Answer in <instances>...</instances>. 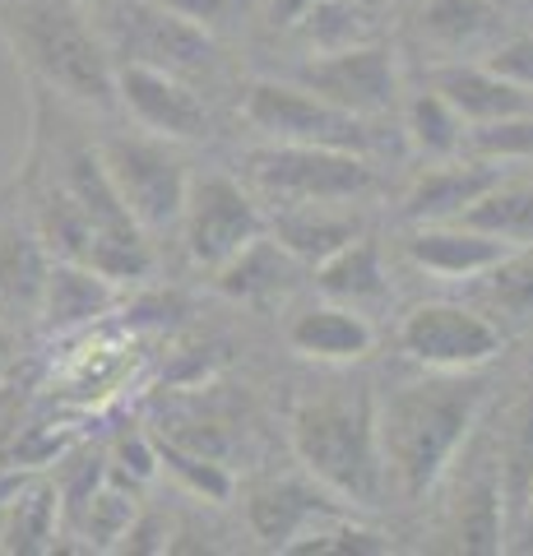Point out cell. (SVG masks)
Listing matches in <instances>:
<instances>
[{"mask_svg": "<svg viewBox=\"0 0 533 556\" xmlns=\"http://www.w3.org/2000/svg\"><path fill=\"white\" fill-rule=\"evenodd\" d=\"M487 404V386L473 380V371H436L427 380L376 399V437H381L385 482L418 501L445 478L459 445L469 441L478 413Z\"/></svg>", "mask_w": 533, "mask_h": 556, "instance_id": "cell-1", "label": "cell"}, {"mask_svg": "<svg viewBox=\"0 0 533 556\" xmlns=\"http://www.w3.org/2000/svg\"><path fill=\"white\" fill-rule=\"evenodd\" d=\"M288 441L302 473L325 492L371 510L385 496V459L376 437V390L371 386H325L288 413Z\"/></svg>", "mask_w": 533, "mask_h": 556, "instance_id": "cell-2", "label": "cell"}, {"mask_svg": "<svg viewBox=\"0 0 533 556\" xmlns=\"http://www.w3.org/2000/svg\"><path fill=\"white\" fill-rule=\"evenodd\" d=\"M0 33L28 75H38L47 89L93 108L116 102V61L107 42L84 24L75 0H5Z\"/></svg>", "mask_w": 533, "mask_h": 556, "instance_id": "cell-3", "label": "cell"}, {"mask_svg": "<svg viewBox=\"0 0 533 556\" xmlns=\"http://www.w3.org/2000/svg\"><path fill=\"white\" fill-rule=\"evenodd\" d=\"M98 159L107 181L116 186V195L130 208V218L140 223L144 232H163L177 228L181 218V200H186V181H191V167L177 153V139L163 135H112L102 139Z\"/></svg>", "mask_w": 533, "mask_h": 556, "instance_id": "cell-4", "label": "cell"}, {"mask_svg": "<svg viewBox=\"0 0 533 556\" xmlns=\"http://www.w3.org/2000/svg\"><path fill=\"white\" fill-rule=\"evenodd\" d=\"M251 181L279 204H306V200H357L371 190V163L348 149L325 144H283L269 139L265 149H251L246 159Z\"/></svg>", "mask_w": 533, "mask_h": 556, "instance_id": "cell-5", "label": "cell"}, {"mask_svg": "<svg viewBox=\"0 0 533 556\" xmlns=\"http://www.w3.org/2000/svg\"><path fill=\"white\" fill-rule=\"evenodd\" d=\"M242 112L261 135L283 139V144H325V149H348V153H363L371 144V130L363 116L330 108L325 98L306 93L302 84L255 79L242 98Z\"/></svg>", "mask_w": 533, "mask_h": 556, "instance_id": "cell-6", "label": "cell"}, {"mask_svg": "<svg viewBox=\"0 0 533 556\" xmlns=\"http://www.w3.org/2000/svg\"><path fill=\"white\" fill-rule=\"evenodd\" d=\"M181 241L186 255L200 269H218L232 260L255 232H265V218L255 200L242 190V181L223 177V172H191L181 200Z\"/></svg>", "mask_w": 533, "mask_h": 556, "instance_id": "cell-7", "label": "cell"}, {"mask_svg": "<svg viewBox=\"0 0 533 556\" xmlns=\"http://www.w3.org/2000/svg\"><path fill=\"white\" fill-rule=\"evenodd\" d=\"M306 93L325 98L339 112L353 116H385L399 102V65L394 51L381 42H357L339 51H312V61L297 70V79Z\"/></svg>", "mask_w": 533, "mask_h": 556, "instance_id": "cell-8", "label": "cell"}, {"mask_svg": "<svg viewBox=\"0 0 533 556\" xmlns=\"http://www.w3.org/2000/svg\"><path fill=\"white\" fill-rule=\"evenodd\" d=\"M399 343L427 371H478L502 353V329L459 302H427L399 329Z\"/></svg>", "mask_w": 533, "mask_h": 556, "instance_id": "cell-9", "label": "cell"}, {"mask_svg": "<svg viewBox=\"0 0 533 556\" xmlns=\"http://www.w3.org/2000/svg\"><path fill=\"white\" fill-rule=\"evenodd\" d=\"M112 56L158 65V70H172V75L186 79V75L210 70L218 47L210 38V28L186 24L181 14L163 10L158 0H130V5H122V14H116Z\"/></svg>", "mask_w": 533, "mask_h": 556, "instance_id": "cell-10", "label": "cell"}, {"mask_svg": "<svg viewBox=\"0 0 533 556\" xmlns=\"http://www.w3.org/2000/svg\"><path fill=\"white\" fill-rule=\"evenodd\" d=\"M116 102L140 121L144 130L191 144V139L210 135V112L195 98V89L181 75L158 65H140V61H122L116 65Z\"/></svg>", "mask_w": 533, "mask_h": 556, "instance_id": "cell-11", "label": "cell"}, {"mask_svg": "<svg viewBox=\"0 0 533 556\" xmlns=\"http://www.w3.org/2000/svg\"><path fill=\"white\" fill-rule=\"evenodd\" d=\"M496 181H502V163L469 159V153L441 159L408 186L404 218L408 223H455L464 208L483 195V190H492Z\"/></svg>", "mask_w": 533, "mask_h": 556, "instance_id": "cell-12", "label": "cell"}, {"mask_svg": "<svg viewBox=\"0 0 533 556\" xmlns=\"http://www.w3.org/2000/svg\"><path fill=\"white\" fill-rule=\"evenodd\" d=\"M348 510H353L348 501L325 492L316 478L312 482H269L251 496V529L261 533L269 547L283 552L292 538H302L306 529H316L334 515H348Z\"/></svg>", "mask_w": 533, "mask_h": 556, "instance_id": "cell-13", "label": "cell"}, {"mask_svg": "<svg viewBox=\"0 0 533 556\" xmlns=\"http://www.w3.org/2000/svg\"><path fill=\"white\" fill-rule=\"evenodd\" d=\"M427 89H436L445 102H450L464 126L533 112V89L496 75L492 65H464V61L459 65H436L432 75H427Z\"/></svg>", "mask_w": 533, "mask_h": 556, "instance_id": "cell-14", "label": "cell"}, {"mask_svg": "<svg viewBox=\"0 0 533 556\" xmlns=\"http://www.w3.org/2000/svg\"><path fill=\"white\" fill-rule=\"evenodd\" d=\"M297 269L302 260L279 247L274 232H255L242 251L232 260H223L214 269V283L223 298L232 302H251V306H265V302H279L297 283Z\"/></svg>", "mask_w": 533, "mask_h": 556, "instance_id": "cell-15", "label": "cell"}, {"mask_svg": "<svg viewBox=\"0 0 533 556\" xmlns=\"http://www.w3.org/2000/svg\"><path fill=\"white\" fill-rule=\"evenodd\" d=\"M510 247L487 232L469 228V223H418L408 237V260L436 278H478L487 274Z\"/></svg>", "mask_w": 533, "mask_h": 556, "instance_id": "cell-16", "label": "cell"}, {"mask_svg": "<svg viewBox=\"0 0 533 556\" xmlns=\"http://www.w3.org/2000/svg\"><path fill=\"white\" fill-rule=\"evenodd\" d=\"M348 200H306V204H279L274 214V237L279 247L292 251L302 265H320L325 255H334L343 241H353L363 232L353 208H343Z\"/></svg>", "mask_w": 533, "mask_h": 556, "instance_id": "cell-17", "label": "cell"}, {"mask_svg": "<svg viewBox=\"0 0 533 556\" xmlns=\"http://www.w3.org/2000/svg\"><path fill=\"white\" fill-rule=\"evenodd\" d=\"M288 343L312 362H363L376 348V329L363 311H353L343 302H325L292 320Z\"/></svg>", "mask_w": 533, "mask_h": 556, "instance_id": "cell-18", "label": "cell"}, {"mask_svg": "<svg viewBox=\"0 0 533 556\" xmlns=\"http://www.w3.org/2000/svg\"><path fill=\"white\" fill-rule=\"evenodd\" d=\"M112 302H116V283L102 278L93 265H84V260H51L38 316L47 329H75L102 316Z\"/></svg>", "mask_w": 533, "mask_h": 556, "instance_id": "cell-19", "label": "cell"}, {"mask_svg": "<svg viewBox=\"0 0 533 556\" xmlns=\"http://www.w3.org/2000/svg\"><path fill=\"white\" fill-rule=\"evenodd\" d=\"M47 265L51 255L42 251L38 232H24V228L0 232V325H20L38 316Z\"/></svg>", "mask_w": 533, "mask_h": 556, "instance_id": "cell-20", "label": "cell"}, {"mask_svg": "<svg viewBox=\"0 0 533 556\" xmlns=\"http://www.w3.org/2000/svg\"><path fill=\"white\" fill-rule=\"evenodd\" d=\"M316 288L330 302H343L353 311H367L376 302H385L390 283H385L381 247H376L371 237H363V232H357L353 241H343L334 255H325L316 265Z\"/></svg>", "mask_w": 533, "mask_h": 556, "instance_id": "cell-21", "label": "cell"}, {"mask_svg": "<svg viewBox=\"0 0 533 556\" xmlns=\"http://www.w3.org/2000/svg\"><path fill=\"white\" fill-rule=\"evenodd\" d=\"M450 533L459 552L487 556L506 547V506H502V482L492 468H483L469 486L459 492L455 510H450Z\"/></svg>", "mask_w": 533, "mask_h": 556, "instance_id": "cell-22", "label": "cell"}, {"mask_svg": "<svg viewBox=\"0 0 533 556\" xmlns=\"http://www.w3.org/2000/svg\"><path fill=\"white\" fill-rule=\"evenodd\" d=\"M459 223L506 241V247H524V241H533V186L502 177L492 190H483V195L464 208Z\"/></svg>", "mask_w": 533, "mask_h": 556, "instance_id": "cell-23", "label": "cell"}, {"mask_svg": "<svg viewBox=\"0 0 533 556\" xmlns=\"http://www.w3.org/2000/svg\"><path fill=\"white\" fill-rule=\"evenodd\" d=\"M404 135L427 163H441V159H455L459 153L464 121L436 89H422L404 102Z\"/></svg>", "mask_w": 533, "mask_h": 556, "instance_id": "cell-24", "label": "cell"}, {"mask_svg": "<svg viewBox=\"0 0 533 556\" xmlns=\"http://www.w3.org/2000/svg\"><path fill=\"white\" fill-rule=\"evenodd\" d=\"M292 28H297V38H306L312 51H339V47L371 42V20H367L363 0H316Z\"/></svg>", "mask_w": 533, "mask_h": 556, "instance_id": "cell-25", "label": "cell"}, {"mask_svg": "<svg viewBox=\"0 0 533 556\" xmlns=\"http://www.w3.org/2000/svg\"><path fill=\"white\" fill-rule=\"evenodd\" d=\"M483 278V292L496 311H506L510 320H533V241L510 247Z\"/></svg>", "mask_w": 533, "mask_h": 556, "instance_id": "cell-26", "label": "cell"}, {"mask_svg": "<svg viewBox=\"0 0 533 556\" xmlns=\"http://www.w3.org/2000/svg\"><path fill=\"white\" fill-rule=\"evenodd\" d=\"M459 153H469V159H487V163L533 159V112L502 116V121H478V126H464Z\"/></svg>", "mask_w": 533, "mask_h": 556, "instance_id": "cell-27", "label": "cell"}, {"mask_svg": "<svg viewBox=\"0 0 533 556\" xmlns=\"http://www.w3.org/2000/svg\"><path fill=\"white\" fill-rule=\"evenodd\" d=\"M153 450H158V468L177 473L195 496L204 501H228L232 496V478L214 455H200V450H186L172 437H153Z\"/></svg>", "mask_w": 533, "mask_h": 556, "instance_id": "cell-28", "label": "cell"}, {"mask_svg": "<svg viewBox=\"0 0 533 556\" xmlns=\"http://www.w3.org/2000/svg\"><path fill=\"white\" fill-rule=\"evenodd\" d=\"M51 525H56V492L51 486H38V492H24L14 486V496L5 501V547L10 552H38Z\"/></svg>", "mask_w": 533, "mask_h": 556, "instance_id": "cell-29", "label": "cell"}, {"mask_svg": "<svg viewBox=\"0 0 533 556\" xmlns=\"http://www.w3.org/2000/svg\"><path fill=\"white\" fill-rule=\"evenodd\" d=\"M283 552H288V556H330V552L376 556V552H390V543H385V533L353 525L348 515H334V519H325V525L306 529L302 538H292V543H288Z\"/></svg>", "mask_w": 533, "mask_h": 556, "instance_id": "cell-30", "label": "cell"}, {"mask_svg": "<svg viewBox=\"0 0 533 556\" xmlns=\"http://www.w3.org/2000/svg\"><path fill=\"white\" fill-rule=\"evenodd\" d=\"M71 519L84 529L89 547H116V543L126 538L130 519H140V515H135V501H130L126 492H116V486L98 482V486H93V496L84 501V506H79Z\"/></svg>", "mask_w": 533, "mask_h": 556, "instance_id": "cell-31", "label": "cell"}, {"mask_svg": "<svg viewBox=\"0 0 533 556\" xmlns=\"http://www.w3.org/2000/svg\"><path fill=\"white\" fill-rule=\"evenodd\" d=\"M496 24V5L492 0H432L422 10V28L432 33L436 42H450V47H464L473 38H483Z\"/></svg>", "mask_w": 533, "mask_h": 556, "instance_id": "cell-32", "label": "cell"}, {"mask_svg": "<svg viewBox=\"0 0 533 556\" xmlns=\"http://www.w3.org/2000/svg\"><path fill=\"white\" fill-rule=\"evenodd\" d=\"M116 464H122V473H130L135 482H149L153 473H158V450H153V437H126L122 445H116Z\"/></svg>", "mask_w": 533, "mask_h": 556, "instance_id": "cell-33", "label": "cell"}, {"mask_svg": "<svg viewBox=\"0 0 533 556\" xmlns=\"http://www.w3.org/2000/svg\"><path fill=\"white\" fill-rule=\"evenodd\" d=\"M487 65L496 70V75H506L515 84H524V89H533V33H529V38L506 42Z\"/></svg>", "mask_w": 533, "mask_h": 556, "instance_id": "cell-34", "label": "cell"}, {"mask_svg": "<svg viewBox=\"0 0 533 556\" xmlns=\"http://www.w3.org/2000/svg\"><path fill=\"white\" fill-rule=\"evenodd\" d=\"M158 5L172 10V14H181L186 24L214 28V24H223V14L232 10V0H158Z\"/></svg>", "mask_w": 533, "mask_h": 556, "instance_id": "cell-35", "label": "cell"}, {"mask_svg": "<svg viewBox=\"0 0 533 556\" xmlns=\"http://www.w3.org/2000/svg\"><path fill=\"white\" fill-rule=\"evenodd\" d=\"M312 5H316V0H265V14H269L274 28H292Z\"/></svg>", "mask_w": 533, "mask_h": 556, "instance_id": "cell-36", "label": "cell"}, {"mask_svg": "<svg viewBox=\"0 0 533 556\" xmlns=\"http://www.w3.org/2000/svg\"><path fill=\"white\" fill-rule=\"evenodd\" d=\"M515 533L524 538L520 547H529V552H533V486H529V496H524V510H520V519H515Z\"/></svg>", "mask_w": 533, "mask_h": 556, "instance_id": "cell-37", "label": "cell"}, {"mask_svg": "<svg viewBox=\"0 0 533 556\" xmlns=\"http://www.w3.org/2000/svg\"><path fill=\"white\" fill-rule=\"evenodd\" d=\"M363 5H376V0H363Z\"/></svg>", "mask_w": 533, "mask_h": 556, "instance_id": "cell-38", "label": "cell"}, {"mask_svg": "<svg viewBox=\"0 0 533 556\" xmlns=\"http://www.w3.org/2000/svg\"><path fill=\"white\" fill-rule=\"evenodd\" d=\"M0 200H5V195H0Z\"/></svg>", "mask_w": 533, "mask_h": 556, "instance_id": "cell-39", "label": "cell"}]
</instances>
